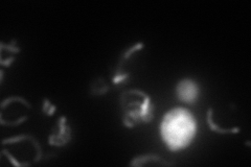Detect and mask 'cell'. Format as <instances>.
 I'll return each mask as SVG.
<instances>
[{"mask_svg":"<svg viewBox=\"0 0 251 167\" xmlns=\"http://www.w3.org/2000/svg\"><path fill=\"white\" fill-rule=\"evenodd\" d=\"M198 131L197 120L190 110L174 108L164 114L160 123V136L173 153L180 152L192 144Z\"/></svg>","mask_w":251,"mask_h":167,"instance_id":"obj_1","label":"cell"},{"mask_svg":"<svg viewBox=\"0 0 251 167\" xmlns=\"http://www.w3.org/2000/svg\"><path fill=\"white\" fill-rule=\"evenodd\" d=\"M120 105L122 121L126 128L133 129L153 120L155 114L154 103L149 94L144 91L131 89L123 92Z\"/></svg>","mask_w":251,"mask_h":167,"instance_id":"obj_2","label":"cell"},{"mask_svg":"<svg viewBox=\"0 0 251 167\" xmlns=\"http://www.w3.org/2000/svg\"><path fill=\"white\" fill-rule=\"evenodd\" d=\"M177 98L187 105H193L199 99L200 86L192 78H182L176 85Z\"/></svg>","mask_w":251,"mask_h":167,"instance_id":"obj_3","label":"cell"},{"mask_svg":"<svg viewBox=\"0 0 251 167\" xmlns=\"http://www.w3.org/2000/svg\"><path fill=\"white\" fill-rule=\"evenodd\" d=\"M72 140V128L65 116H61L50 131L49 143L52 146H64Z\"/></svg>","mask_w":251,"mask_h":167,"instance_id":"obj_4","label":"cell"},{"mask_svg":"<svg viewBox=\"0 0 251 167\" xmlns=\"http://www.w3.org/2000/svg\"><path fill=\"white\" fill-rule=\"evenodd\" d=\"M130 165L131 166H147V165L166 166V165H172V163L166 161L164 159L156 155H141V156L133 158L130 162Z\"/></svg>","mask_w":251,"mask_h":167,"instance_id":"obj_5","label":"cell"},{"mask_svg":"<svg viewBox=\"0 0 251 167\" xmlns=\"http://www.w3.org/2000/svg\"><path fill=\"white\" fill-rule=\"evenodd\" d=\"M110 89L108 83L105 81L103 77H98L90 85V92L92 95H104Z\"/></svg>","mask_w":251,"mask_h":167,"instance_id":"obj_6","label":"cell"},{"mask_svg":"<svg viewBox=\"0 0 251 167\" xmlns=\"http://www.w3.org/2000/svg\"><path fill=\"white\" fill-rule=\"evenodd\" d=\"M207 122L209 128L211 131H214L218 134H237L240 132L239 128H232V129H222L218 126L215 121H214V117H213V109H209L207 111Z\"/></svg>","mask_w":251,"mask_h":167,"instance_id":"obj_7","label":"cell"},{"mask_svg":"<svg viewBox=\"0 0 251 167\" xmlns=\"http://www.w3.org/2000/svg\"><path fill=\"white\" fill-rule=\"evenodd\" d=\"M42 111L47 116H51L54 112H56V107H54L49 99H44Z\"/></svg>","mask_w":251,"mask_h":167,"instance_id":"obj_8","label":"cell"}]
</instances>
